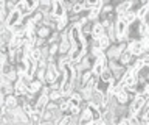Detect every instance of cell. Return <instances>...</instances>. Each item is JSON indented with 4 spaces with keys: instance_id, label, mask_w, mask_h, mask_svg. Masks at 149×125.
I'll list each match as a JSON object with an SVG mask.
<instances>
[{
    "instance_id": "1",
    "label": "cell",
    "mask_w": 149,
    "mask_h": 125,
    "mask_svg": "<svg viewBox=\"0 0 149 125\" xmlns=\"http://www.w3.org/2000/svg\"><path fill=\"white\" fill-rule=\"evenodd\" d=\"M13 38H14L13 30L9 28V27H8L6 24H2V31H0V42H3V44H9V45H11Z\"/></svg>"
},
{
    "instance_id": "2",
    "label": "cell",
    "mask_w": 149,
    "mask_h": 125,
    "mask_svg": "<svg viewBox=\"0 0 149 125\" xmlns=\"http://www.w3.org/2000/svg\"><path fill=\"white\" fill-rule=\"evenodd\" d=\"M132 10V0H121L120 3L115 5V11L118 16H123L124 13H127Z\"/></svg>"
},
{
    "instance_id": "3",
    "label": "cell",
    "mask_w": 149,
    "mask_h": 125,
    "mask_svg": "<svg viewBox=\"0 0 149 125\" xmlns=\"http://www.w3.org/2000/svg\"><path fill=\"white\" fill-rule=\"evenodd\" d=\"M104 53H106V58L107 59H120V55H121L118 45H116L115 42H112L109 47L104 50Z\"/></svg>"
},
{
    "instance_id": "4",
    "label": "cell",
    "mask_w": 149,
    "mask_h": 125,
    "mask_svg": "<svg viewBox=\"0 0 149 125\" xmlns=\"http://www.w3.org/2000/svg\"><path fill=\"white\" fill-rule=\"evenodd\" d=\"M95 119H93L92 109L90 108H84L81 109V120H79V125H86V124H93Z\"/></svg>"
},
{
    "instance_id": "5",
    "label": "cell",
    "mask_w": 149,
    "mask_h": 125,
    "mask_svg": "<svg viewBox=\"0 0 149 125\" xmlns=\"http://www.w3.org/2000/svg\"><path fill=\"white\" fill-rule=\"evenodd\" d=\"M135 58H137V56H135V55L132 53V52H130V50L127 49V50H124V52L123 53H121L120 55V63L121 64H124V66H130V64H132L134 63V59Z\"/></svg>"
},
{
    "instance_id": "6",
    "label": "cell",
    "mask_w": 149,
    "mask_h": 125,
    "mask_svg": "<svg viewBox=\"0 0 149 125\" xmlns=\"http://www.w3.org/2000/svg\"><path fill=\"white\" fill-rule=\"evenodd\" d=\"M44 85L45 83L42 81V80H39V78H34L30 85H28V91L30 92H34V94H39V92L42 91V88H44Z\"/></svg>"
},
{
    "instance_id": "7",
    "label": "cell",
    "mask_w": 149,
    "mask_h": 125,
    "mask_svg": "<svg viewBox=\"0 0 149 125\" xmlns=\"http://www.w3.org/2000/svg\"><path fill=\"white\" fill-rule=\"evenodd\" d=\"M22 20V14H20V11H17V10H14L11 13V16L8 17V20H6V25L11 28V27H14L16 24H19V22Z\"/></svg>"
},
{
    "instance_id": "8",
    "label": "cell",
    "mask_w": 149,
    "mask_h": 125,
    "mask_svg": "<svg viewBox=\"0 0 149 125\" xmlns=\"http://www.w3.org/2000/svg\"><path fill=\"white\" fill-rule=\"evenodd\" d=\"M65 13H67V11H65L62 2H61V0H56V2H54V8H53V14L58 16V17H64Z\"/></svg>"
},
{
    "instance_id": "9",
    "label": "cell",
    "mask_w": 149,
    "mask_h": 125,
    "mask_svg": "<svg viewBox=\"0 0 149 125\" xmlns=\"http://www.w3.org/2000/svg\"><path fill=\"white\" fill-rule=\"evenodd\" d=\"M16 10H17V11H20V14H22V16H31V13H33V11L30 10V8L26 6L25 0H20V2L17 3Z\"/></svg>"
},
{
    "instance_id": "10",
    "label": "cell",
    "mask_w": 149,
    "mask_h": 125,
    "mask_svg": "<svg viewBox=\"0 0 149 125\" xmlns=\"http://www.w3.org/2000/svg\"><path fill=\"white\" fill-rule=\"evenodd\" d=\"M137 13H134V11H127V13H124L123 16H120V19H123L126 24H130V22H134L135 19H137Z\"/></svg>"
},
{
    "instance_id": "11",
    "label": "cell",
    "mask_w": 149,
    "mask_h": 125,
    "mask_svg": "<svg viewBox=\"0 0 149 125\" xmlns=\"http://www.w3.org/2000/svg\"><path fill=\"white\" fill-rule=\"evenodd\" d=\"M48 97H50V100L59 102L61 99H62V91H61V89H53V88H51V91H50Z\"/></svg>"
},
{
    "instance_id": "12",
    "label": "cell",
    "mask_w": 149,
    "mask_h": 125,
    "mask_svg": "<svg viewBox=\"0 0 149 125\" xmlns=\"http://www.w3.org/2000/svg\"><path fill=\"white\" fill-rule=\"evenodd\" d=\"M101 80H104V81H112L113 80V73H112V71L109 67H106L104 71L101 72Z\"/></svg>"
},
{
    "instance_id": "13",
    "label": "cell",
    "mask_w": 149,
    "mask_h": 125,
    "mask_svg": "<svg viewBox=\"0 0 149 125\" xmlns=\"http://www.w3.org/2000/svg\"><path fill=\"white\" fill-rule=\"evenodd\" d=\"M115 11V5L113 3H104V5L101 6V13L102 14H110V13H113Z\"/></svg>"
},
{
    "instance_id": "14",
    "label": "cell",
    "mask_w": 149,
    "mask_h": 125,
    "mask_svg": "<svg viewBox=\"0 0 149 125\" xmlns=\"http://www.w3.org/2000/svg\"><path fill=\"white\" fill-rule=\"evenodd\" d=\"M100 42H101V49H102V50H106V49L112 44V41H110L109 36H107V35L104 33V35H102L101 38H100Z\"/></svg>"
},
{
    "instance_id": "15",
    "label": "cell",
    "mask_w": 149,
    "mask_h": 125,
    "mask_svg": "<svg viewBox=\"0 0 149 125\" xmlns=\"http://www.w3.org/2000/svg\"><path fill=\"white\" fill-rule=\"evenodd\" d=\"M25 3H26V6L30 8V10H36L37 6H39V0H25Z\"/></svg>"
},
{
    "instance_id": "16",
    "label": "cell",
    "mask_w": 149,
    "mask_h": 125,
    "mask_svg": "<svg viewBox=\"0 0 149 125\" xmlns=\"http://www.w3.org/2000/svg\"><path fill=\"white\" fill-rule=\"evenodd\" d=\"M148 11H149V5H144V6H141V8H140V11L137 13V16L140 17V19H143V17L148 14Z\"/></svg>"
},
{
    "instance_id": "17",
    "label": "cell",
    "mask_w": 149,
    "mask_h": 125,
    "mask_svg": "<svg viewBox=\"0 0 149 125\" xmlns=\"http://www.w3.org/2000/svg\"><path fill=\"white\" fill-rule=\"evenodd\" d=\"M62 5H64V8H65V11H72V10H73V5H74V3L68 2V0H62Z\"/></svg>"
},
{
    "instance_id": "18",
    "label": "cell",
    "mask_w": 149,
    "mask_h": 125,
    "mask_svg": "<svg viewBox=\"0 0 149 125\" xmlns=\"http://www.w3.org/2000/svg\"><path fill=\"white\" fill-rule=\"evenodd\" d=\"M82 8H84V5H81V3H74V5H73V13H79V11H81L82 10Z\"/></svg>"
},
{
    "instance_id": "19",
    "label": "cell",
    "mask_w": 149,
    "mask_h": 125,
    "mask_svg": "<svg viewBox=\"0 0 149 125\" xmlns=\"http://www.w3.org/2000/svg\"><path fill=\"white\" fill-rule=\"evenodd\" d=\"M143 22H144V24H148V25H149V11H148V14L143 17Z\"/></svg>"
},
{
    "instance_id": "20",
    "label": "cell",
    "mask_w": 149,
    "mask_h": 125,
    "mask_svg": "<svg viewBox=\"0 0 149 125\" xmlns=\"http://www.w3.org/2000/svg\"><path fill=\"white\" fill-rule=\"evenodd\" d=\"M68 2H72V3H76V0H68Z\"/></svg>"
}]
</instances>
